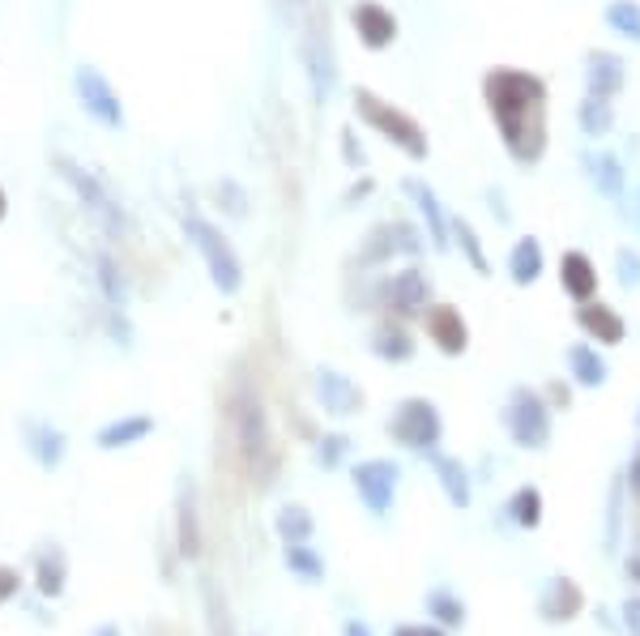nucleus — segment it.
Returning a JSON list of instances; mask_svg holds the SVG:
<instances>
[{
    "mask_svg": "<svg viewBox=\"0 0 640 636\" xmlns=\"http://www.w3.org/2000/svg\"><path fill=\"white\" fill-rule=\"evenodd\" d=\"M423 325H427V338L436 342L440 355H466L470 325H466V316H461L453 304H431L427 316H423Z\"/></svg>",
    "mask_w": 640,
    "mask_h": 636,
    "instance_id": "ddd939ff",
    "label": "nucleus"
},
{
    "mask_svg": "<svg viewBox=\"0 0 640 636\" xmlns=\"http://www.w3.org/2000/svg\"><path fill=\"white\" fill-rule=\"evenodd\" d=\"M201 598H205V615H210V636H235V624L227 615V598L214 590V581H201Z\"/></svg>",
    "mask_w": 640,
    "mask_h": 636,
    "instance_id": "f704fd0d",
    "label": "nucleus"
},
{
    "mask_svg": "<svg viewBox=\"0 0 640 636\" xmlns=\"http://www.w3.org/2000/svg\"><path fill=\"white\" fill-rule=\"evenodd\" d=\"M150 432H154V415H120L94 432V444H99L103 453H116V449H133V444H141Z\"/></svg>",
    "mask_w": 640,
    "mask_h": 636,
    "instance_id": "aec40b11",
    "label": "nucleus"
},
{
    "mask_svg": "<svg viewBox=\"0 0 640 636\" xmlns=\"http://www.w3.org/2000/svg\"><path fill=\"white\" fill-rule=\"evenodd\" d=\"M73 94H77L82 111H86L94 124H99V129H107V133H120V129H124V103H120V94H116V86H111L94 65H77V69H73Z\"/></svg>",
    "mask_w": 640,
    "mask_h": 636,
    "instance_id": "6e6552de",
    "label": "nucleus"
},
{
    "mask_svg": "<svg viewBox=\"0 0 640 636\" xmlns=\"http://www.w3.org/2000/svg\"><path fill=\"white\" fill-rule=\"evenodd\" d=\"M99 282H103V295L111 299V304L124 308V286L116 278V261H111V257H99Z\"/></svg>",
    "mask_w": 640,
    "mask_h": 636,
    "instance_id": "4c0bfd02",
    "label": "nucleus"
},
{
    "mask_svg": "<svg viewBox=\"0 0 640 636\" xmlns=\"http://www.w3.org/2000/svg\"><path fill=\"white\" fill-rule=\"evenodd\" d=\"M282 560L299 581H308V585H316L320 577H325V560H320L308 543H282Z\"/></svg>",
    "mask_w": 640,
    "mask_h": 636,
    "instance_id": "c756f323",
    "label": "nucleus"
},
{
    "mask_svg": "<svg viewBox=\"0 0 640 636\" xmlns=\"http://www.w3.org/2000/svg\"><path fill=\"white\" fill-rule=\"evenodd\" d=\"M623 628H628L632 636H640V598L623 602Z\"/></svg>",
    "mask_w": 640,
    "mask_h": 636,
    "instance_id": "37998d69",
    "label": "nucleus"
},
{
    "mask_svg": "<svg viewBox=\"0 0 640 636\" xmlns=\"http://www.w3.org/2000/svg\"><path fill=\"white\" fill-rule=\"evenodd\" d=\"M393 636H444V632L431 628V624H397Z\"/></svg>",
    "mask_w": 640,
    "mask_h": 636,
    "instance_id": "a18cd8bd",
    "label": "nucleus"
},
{
    "mask_svg": "<svg viewBox=\"0 0 640 636\" xmlns=\"http://www.w3.org/2000/svg\"><path fill=\"white\" fill-rule=\"evenodd\" d=\"M453 240L461 248V257L470 261L474 274H491V261H487V252H483V240H478V231H474V222L470 218H453Z\"/></svg>",
    "mask_w": 640,
    "mask_h": 636,
    "instance_id": "7c9ffc66",
    "label": "nucleus"
},
{
    "mask_svg": "<svg viewBox=\"0 0 640 636\" xmlns=\"http://www.w3.org/2000/svg\"><path fill=\"white\" fill-rule=\"evenodd\" d=\"M581 607H585V594H581V585L568 581V577H555L547 585V594H542V602H538V611H542L547 624H568V619L581 615Z\"/></svg>",
    "mask_w": 640,
    "mask_h": 636,
    "instance_id": "412c9836",
    "label": "nucleus"
},
{
    "mask_svg": "<svg viewBox=\"0 0 640 636\" xmlns=\"http://www.w3.org/2000/svg\"><path fill=\"white\" fill-rule=\"evenodd\" d=\"M431 466H436V479H440V487H444L448 504H453V508H470L474 491H470L466 466H461L457 457H448V453H431Z\"/></svg>",
    "mask_w": 640,
    "mask_h": 636,
    "instance_id": "5701e85b",
    "label": "nucleus"
},
{
    "mask_svg": "<svg viewBox=\"0 0 640 636\" xmlns=\"http://www.w3.org/2000/svg\"><path fill=\"white\" fill-rule=\"evenodd\" d=\"M397 252H402V244H397V227H393V222H380V227L367 231L363 252H359V265L363 269H376L384 261H393Z\"/></svg>",
    "mask_w": 640,
    "mask_h": 636,
    "instance_id": "cd10ccee",
    "label": "nucleus"
},
{
    "mask_svg": "<svg viewBox=\"0 0 640 636\" xmlns=\"http://www.w3.org/2000/svg\"><path fill=\"white\" fill-rule=\"evenodd\" d=\"M26 453L35 457L39 470H60L64 466V453H69V436L52 427L47 419H26Z\"/></svg>",
    "mask_w": 640,
    "mask_h": 636,
    "instance_id": "f3484780",
    "label": "nucleus"
},
{
    "mask_svg": "<svg viewBox=\"0 0 640 636\" xmlns=\"http://www.w3.org/2000/svg\"><path fill=\"white\" fill-rule=\"evenodd\" d=\"M389 432L397 444H406L414 453H436V444L444 436V419L436 402H427V397H406L402 406H397V415L389 419Z\"/></svg>",
    "mask_w": 640,
    "mask_h": 636,
    "instance_id": "0eeeda50",
    "label": "nucleus"
},
{
    "mask_svg": "<svg viewBox=\"0 0 640 636\" xmlns=\"http://www.w3.org/2000/svg\"><path fill=\"white\" fill-rule=\"evenodd\" d=\"M508 517L517 521L521 530H538L542 526V491L538 487H517L508 500Z\"/></svg>",
    "mask_w": 640,
    "mask_h": 636,
    "instance_id": "2f4dec72",
    "label": "nucleus"
},
{
    "mask_svg": "<svg viewBox=\"0 0 640 636\" xmlns=\"http://www.w3.org/2000/svg\"><path fill=\"white\" fill-rule=\"evenodd\" d=\"M18 585H22V577H18V572L0 564V602H9L13 594H18Z\"/></svg>",
    "mask_w": 640,
    "mask_h": 636,
    "instance_id": "79ce46f5",
    "label": "nucleus"
},
{
    "mask_svg": "<svg viewBox=\"0 0 640 636\" xmlns=\"http://www.w3.org/2000/svg\"><path fill=\"white\" fill-rule=\"evenodd\" d=\"M184 240L197 248L205 274H210V282H214V291H222V295H239V291H244V261H239L235 244L214 227L210 218L184 214Z\"/></svg>",
    "mask_w": 640,
    "mask_h": 636,
    "instance_id": "7ed1b4c3",
    "label": "nucleus"
},
{
    "mask_svg": "<svg viewBox=\"0 0 640 636\" xmlns=\"http://www.w3.org/2000/svg\"><path fill=\"white\" fill-rule=\"evenodd\" d=\"M231 427H235V444H239V457L248 466H261V457L269 453V419H265V406L252 389H235L231 393Z\"/></svg>",
    "mask_w": 640,
    "mask_h": 636,
    "instance_id": "1a4fd4ad",
    "label": "nucleus"
},
{
    "mask_svg": "<svg viewBox=\"0 0 640 636\" xmlns=\"http://www.w3.org/2000/svg\"><path fill=\"white\" fill-rule=\"evenodd\" d=\"M94 636H120V628H116V624H103V628L94 632Z\"/></svg>",
    "mask_w": 640,
    "mask_h": 636,
    "instance_id": "603ef678",
    "label": "nucleus"
},
{
    "mask_svg": "<svg viewBox=\"0 0 640 636\" xmlns=\"http://www.w3.org/2000/svg\"><path fill=\"white\" fill-rule=\"evenodd\" d=\"M606 26H611L615 35L640 43V0H611V5H606Z\"/></svg>",
    "mask_w": 640,
    "mask_h": 636,
    "instance_id": "473e14b6",
    "label": "nucleus"
},
{
    "mask_svg": "<svg viewBox=\"0 0 640 636\" xmlns=\"http://www.w3.org/2000/svg\"><path fill=\"white\" fill-rule=\"evenodd\" d=\"M372 355L384 359V363H410L414 359V338L397 321H384L372 333Z\"/></svg>",
    "mask_w": 640,
    "mask_h": 636,
    "instance_id": "393cba45",
    "label": "nucleus"
},
{
    "mask_svg": "<svg viewBox=\"0 0 640 636\" xmlns=\"http://www.w3.org/2000/svg\"><path fill=\"white\" fill-rule=\"evenodd\" d=\"M504 427L512 444L521 449H547L551 444V406L542 402V393H534L530 385H517L508 393V406H504Z\"/></svg>",
    "mask_w": 640,
    "mask_h": 636,
    "instance_id": "423d86ee",
    "label": "nucleus"
},
{
    "mask_svg": "<svg viewBox=\"0 0 640 636\" xmlns=\"http://www.w3.org/2000/svg\"><path fill=\"white\" fill-rule=\"evenodd\" d=\"M623 82H628V65H623L619 52H598L585 56V94H602V99H619Z\"/></svg>",
    "mask_w": 640,
    "mask_h": 636,
    "instance_id": "dca6fc26",
    "label": "nucleus"
},
{
    "mask_svg": "<svg viewBox=\"0 0 640 636\" xmlns=\"http://www.w3.org/2000/svg\"><path fill=\"white\" fill-rule=\"evenodd\" d=\"M346 436L338 432V436H325V440H320V449H316V461H320V466H325V470H333V466H338V461L346 457Z\"/></svg>",
    "mask_w": 640,
    "mask_h": 636,
    "instance_id": "ea45409f",
    "label": "nucleus"
},
{
    "mask_svg": "<svg viewBox=\"0 0 640 636\" xmlns=\"http://www.w3.org/2000/svg\"><path fill=\"white\" fill-rule=\"evenodd\" d=\"M350 26H355V35L367 52H384V47L397 43V18H393V9L380 5V0H355Z\"/></svg>",
    "mask_w": 640,
    "mask_h": 636,
    "instance_id": "f8f14e48",
    "label": "nucleus"
},
{
    "mask_svg": "<svg viewBox=\"0 0 640 636\" xmlns=\"http://www.w3.org/2000/svg\"><path fill=\"white\" fill-rule=\"evenodd\" d=\"M615 269H619V282L628 286V291H636L640 286V252L636 248H619L615 252Z\"/></svg>",
    "mask_w": 640,
    "mask_h": 636,
    "instance_id": "e433bc0d",
    "label": "nucleus"
},
{
    "mask_svg": "<svg viewBox=\"0 0 640 636\" xmlns=\"http://www.w3.org/2000/svg\"><path fill=\"white\" fill-rule=\"evenodd\" d=\"M427 611L436 615L444 628H461V624H466V602H457L448 590H431L427 594Z\"/></svg>",
    "mask_w": 640,
    "mask_h": 636,
    "instance_id": "c9c22d12",
    "label": "nucleus"
},
{
    "mask_svg": "<svg viewBox=\"0 0 640 636\" xmlns=\"http://www.w3.org/2000/svg\"><path fill=\"white\" fill-rule=\"evenodd\" d=\"M0 218H5V197H0Z\"/></svg>",
    "mask_w": 640,
    "mask_h": 636,
    "instance_id": "864d4df0",
    "label": "nucleus"
},
{
    "mask_svg": "<svg viewBox=\"0 0 640 636\" xmlns=\"http://www.w3.org/2000/svg\"><path fill=\"white\" fill-rule=\"evenodd\" d=\"M559 286H564L576 304H589V299L598 295V265L589 261V252L568 248L564 257H559Z\"/></svg>",
    "mask_w": 640,
    "mask_h": 636,
    "instance_id": "6ab92c4d",
    "label": "nucleus"
},
{
    "mask_svg": "<svg viewBox=\"0 0 640 636\" xmlns=\"http://www.w3.org/2000/svg\"><path fill=\"white\" fill-rule=\"evenodd\" d=\"M299 56H303V69H308V86H312L316 107H325L333 99V90H338V56H333L329 22L320 18V9H312L308 22H303Z\"/></svg>",
    "mask_w": 640,
    "mask_h": 636,
    "instance_id": "39448f33",
    "label": "nucleus"
},
{
    "mask_svg": "<svg viewBox=\"0 0 640 636\" xmlns=\"http://www.w3.org/2000/svg\"><path fill=\"white\" fill-rule=\"evenodd\" d=\"M274 530H278L282 543H308L312 530H316V521H312V513L303 504H282L278 517H274Z\"/></svg>",
    "mask_w": 640,
    "mask_h": 636,
    "instance_id": "c85d7f7f",
    "label": "nucleus"
},
{
    "mask_svg": "<svg viewBox=\"0 0 640 636\" xmlns=\"http://www.w3.org/2000/svg\"><path fill=\"white\" fill-rule=\"evenodd\" d=\"M628 577L640 581V555H628Z\"/></svg>",
    "mask_w": 640,
    "mask_h": 636,
    "instance_id": "8fccbe9b",
    "label": "nucleus"
},
{
    "mask_svg": "<svg viewBox=\"0 0 640 636\" xmlns=\"http://www.w3.org/2000/svg\"><path fill=\"white\" fill-rule=\"evenodd\" d=\"M316 397H320V406H325V415H333V419H346V415H359L363 410V389L338 368L316 372Z\"/></svg>",
    "mask_w": 640,
    "mask_h": 636,
    "instance_id": "4468645a",
    "label": "nucleus"
},
{
    "mask_svg": "<svg viewBox=\"0 0 640 636\" xmlns=\"http://www.w3.org/2000/svg\"><path fill=\"white\" fill-rule=\"evenodd\" d=\"M355 116H359L376 137H384L389 146L402 150L410 163H427V154H431L427 129L410 116L406 107H397V103H389V99H380L376 90L359 86V90H355Z\"/></svg>",
    "mask_w": 640,
    "mask_h": 636,
    "instance_id": "f03ea898",
    "label": "nucleus"
},
{
    "mask_svg": "<svg viewBox=\"0 0 640 636\" xmlns=\"http://www.w3.org/2000/svg\"><path fill=\"white\" fill-rule=\"evenodd\" d=\"M547 82L530 69L495 65L483 77V103L504 141V154L517 167H534L547 154Z\"/></svg>",
    "mask_w": 640,
    "mask_h": 636,
    "instance_id": "f257e3e1",
    "label": "nucleus"
},
{
    "mask_svg": "<svg viewBox=\"0 0 640 636\" xmlns=\"http://www.w3.org/2000/svg\"><path fill=\"white\" fill-rule=\"evenodd\" d=\"M576 124H581L585 137H606L615 129V99H602V94H585L581 107H576Z\"/></svg>",
    "mask_w": 640,
    "mask_h": 636,
    "instance_id": "bb28decb",
    "label": "nucleus"
},
{
    "mask_svg": "<svg viewBox=\"0 0 640 636\" xmlns=\"http://www.w3.org/2000/svg\"><path fill=\"white\" fill-rule=\"evenodd\" d=\"M397 479H402V470L393 466L389 457H372V461H359L355 466V491L359 500L367 504V513L384 517L397 500Z\"/></svg>",
    "mask_w": 640,
    "mask_h": 636,
    "instance_id": "9d476101",
    "label": "nucleus"
},
{
    "mask_svg": "<svg viewBox=\"0 0 640 636\" xmlns=\"http://www.w3.org/2000/svg\"><path fill=\"white\" fill-rule=\"evenodd\" d=\"M585 167H589V180H594V188L602 197H611V201H619L623 197V163L611 154V150H602V154H589L585 158Z\"/></svg>",
    "mask_w": 640,
    "mask_h": 636,
    "instance_id": "a878e982",
    "label": "nucleus"
},
{
    "mask_svg": "<svg viewBox=\"0 0 640 636\" xmlns=\"http://www.w3.org/2000/svg\"><path fill=\"white\" fill-rule=\"evenodd\" d=\"M180 551L188 560L201 555V530H197V504H192V487L180 491Z\"/></svg>",
    "mask_w": 640,
    "mask_h": 636,
    "instance_id": "72a5a7b5",
    "label": "nucleus"
},
{
    "mask_svg": "<svg viewBox=\"0 0 640 636\" xmlns=\"http://www.w3.org/2000/svg\"><path fill=\"white\" fill-rule=\"evenodd\" d=\"M615 530H619V487L611 491V534H606V543L615 547Z\"/></svg>",
    "mask_w": 640,
    "mask_h": 636,
    "instance_id": "49530a36",
    "label": "nucleus"
},
{
    "mask_svg": "<svg viewBox=\"0 0 640 636\" xmlns=\"http://www.w3.org/2000/svg\"><path fill=\"white\" fill-rule=\"evenodd\" d=\"M39 590H43L47 598H56V594L64 590V560L52 568V560L43 555V560H39Z\"/></svg>",
    "mask_w": 640,
    "mask_h": 636,
    "instance_id": "58836bf2",
    "label": "nucleus"
},
{
    "mask_svg": "<svg viewBox=\"0 0 640 636\" xmlns=\"http://www.w3.org/2000/svg\"><path fill=\"white\" fill-rule=\"evenodd\" d=\"M542 269H547V252H542V244L534 240V235H525V240L512 244L508 252V278L517 286H534L542 278Z\"/></svg>",
    "mask_w": 640,
    "mask_h": 636,
    "instance_id": "4be33fe9",
    "label": "nucleus"
},
{
    "mask_svg": "<svg viewBox=\"0 0 640 636\" xmlns=\"http://www.w3.org/2000/svg\"><path fill=\"white\" fill-rule=\"evenodd\" d=\"M576 325L585 329V338H594L602 346H619L628 338V321L611 304H602V299H589V304L576 308Z\"/></svg>",
    "mask_w": 640,
    "mask_h": 636,
    "instance_id": "a211bd4d",
    "label": "nucleus"
},
{
    "mask_svg": "<svg viewBox=\"0 0 640 636\" xmlns=\"http://www.w3.org/2000/svg\"><path fill=\"white\" fill-rule=\"evenodd\" d=\"M636 423H640V410H636Z\"/></svg>",
    "mask_w": 640,
    "mask_h": 636,
    "instance_id": "5fc2aeb1",
    "label": "nucleus"
},
{
    "mask_svg": "<svg viewBox=\"0 0 640 636\" xmlns=\"http://www.w3.org/2000/svg\"><path fill=\"white\" fill-rule=\"evenodd\" d=\"M551 397H555V402H564V406H568V389H564V385H551Z\"/></svg>",
    "mask_w": 640,
    "mask_h": 636,
    "instance_id": "3c124183",
    "label": "nucleus"
},
{
    "mask_svg": "<svg viewBox=\"0 0 640 636\" xmlns=\"http://www.w3.org/2000/svg\"><path fill=\"white\" fill-rule=\"evenodd\" d=\"M56 167H60V180L73 188L77 201H82V210H86L94 222H99L111 240L128 231V218H124V210H120V201L111 197V188H107L99 176H94V171H86L82 163H73L69 154H56Z\"/></svg>",
    "mask_w": 640,
    "mask_h": 636,
    "instance_id": "20e7f679",
    "label": "nucleus"
},
{
    "mask_svg": "<svg viewBox=\"0 0 640 636\" xmlns=\"http://www.w3.org/2000/svg\"><path fill=\"white\" fill-rule=\"evenodd\" d=\"M628 483H632V496L640 500V453L632 457V470H628Z\"/></svg>",
    "mask_w": 640,
    "mask_h": 636,
    "instance_id": "de8ad7c7",
    "label": "nucleus"
},
{
    "mask_svg": "<svg viewBox=\"0 0 640 636\" xmlns=\"http://www.w3.org/2000/svg\"><path fill=\"white\" fill-rule=\"evenodd\" d=\"M406 197L414 201V210H419V218L427 222V240L436 252H448V244H453V222L444 218V205L436 197V188L423 184V180H406Z\"/></svg>",
    "mask_w": 640,
    "mask_h": 636,
    "instance_id": "2eb2a0df",
    "label": "nucleus"
},
{
    "mask_svg": "<svg viewBox=\"0 0 640 636\" xmlns=\"http://www.w3.org/2000/svg\"><path fill=\"white\" fill-rule=\"evenodd\" d=\"M218 197H227V214H231V218H244V214H248V193H244V188H239L235 180H222V184H218Z\"/></svg>",
    "mask_w": 640,
    "mask_h": 636,
    "instance_id": "a19ab883",
    "label": "nucleus"
},
{
    "mask_svg": "<svg viewBox=\"0 0 640 636\" xmlns=\"http://www.w3.org/2000/svg\"><path fill=\"white\" fill-rule=\"evenodd\" d=\"M342 150H346V163L350 167H363V150L355 146V129H342Z\"/></svg>",
    "mask_w": 640,
    "mask_h": 636,
    "instance_id": "c03bdc74",
    "label": "nucleus"
},
{
    "mask_svg": "<svg viewBox=\"0 0 640 636\" xmlns=\"http://www.w3.org/2000/svg\"><path fill=\"white\" fill-rule=\"evenodd\" d=\"M384 308H389L393 316H427L431 308V282L423 269H397V274L384 282Z\"/></svg>",
    "mask_w": 640,
    "mask_h": 636,
    "instance_id": "9b49d317",
    "label": "nucleus"
},
{
    "mask_svg": "<svg viewBox=\"0 0 640 636\" xmlns=\"http://www.w3.org/2000/svg\"><path fill=\"white\" fill-rule=\"evenodd\" d=\"M342 636H372V628H367V624H359V619H350V624L342 628Z\"/></svg>",
    "mask_w": 640,
    "mask_h": 636,
    "instance_id": "09e8293b",
    "label": "nucleus"
},
{
    "mask_svg": "<svg viewBox=\"0 0 640 636\" xmlns=\"http://www.w3.org/2000/svg\"><path fill=\"white\" fill-rule=\"evenodd\" d=\"M568 372H572V380L581 389H602L611 368H606V359L598 355V346L576 342V346H568Z\"/></svg>",
    "mask_w": 640,
    "mask_h": 636,
    "instance_id": "b1692460",
    "label": "nucleus"
}]
</instances>
